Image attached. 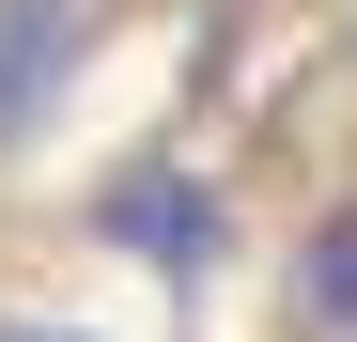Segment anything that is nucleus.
Masks as SVG:
<instances>
[{"label":"nucleus","instance_id":"20e7f679","mask_svg":"<svg viewBox=\"0 0 357 342\" xmlns=\"http://www.w3.org/2000/svg\"><path fill=\"white\" fill-rule=\"evenodd\" d=\"M0 342H93V327H0Z\"/></svg>","mask_w":357,"mask_h":342},{"label":"nucleus","instance_id":"f257e3e1","mask_svg":"<svg viewBox=\"0 0 357 342\" xmlns=\"http://www.w3.org/2000/svg\"><path fill=\"white\" fill-rule=\"evenodd\" d=\"M93 47H109V0H0V156L63 125Z\"/></svg>","mask_w":357,"mask_h":342},{"label":"nucleus","instance_id":"f03ea898","mask_svg":"<svg viewBox=\"0 0 357 342\" xmlns=\"http://www.w3.org/2000/svg\"><path fill=\"white\" fill-rule=\"evenodd\" d=\"M93 234L109 249H125V265H155V280H202L218 265V187H202V171H125V187H109V218H93Z\"/></svg>","mask_w":357,"mask_h":342},{"label":"nucleus","instance_id":"7ed1b4c3","mask_svg":"<svg viewBox=\"0 0 357 342\" xmlns=\"http://www.w3.org/2000/svg\"><path fill=\"white\" fill-rule=\"evenodd\" d=\"M311 311H326V327H357V202L311 234Z\"/></svg>","mask_w":357,"mask_h":342}]
</instances>
